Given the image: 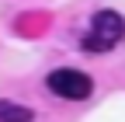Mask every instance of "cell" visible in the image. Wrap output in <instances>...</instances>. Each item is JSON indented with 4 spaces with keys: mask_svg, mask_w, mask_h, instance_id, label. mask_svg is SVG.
<instances>
[{
    "mask_svg": "<svg viewBox=\"0 0 125 122\" xmlns=\"http://www.w3.org/2000/svg\"><path fill=\"white\" fill-rule=\"evenodd\" d=\"M45 84H49L52 94L70 98V101H83V98H90V91H94V80L87 77V73H83V70H70V66L52 70Z\"/></svg>",
    "mask_w": 125,
    "mask_h": 122,
    "instance_id": "7a4b0ae2",
    "label": "cell"
},
{
    "mask_svg": "<svg viewBox=\"0 0 125 122\" xmlns=\"http://www.w3.org/2000/svg\"><path fill=\"white\" fill-rule=\"evenodd\" d=\"M0 122H31V108L14 101H0Z\"/></svg>",
    "mask_w": 125,
    "mask_h": 122,
    "instance_id": "3957f363",
    "label": "cell"
},
{
    "mask_svg": "<svg viewBox=\"0 0 125 122\" xmlns=\"http://www.w3.org/2000/svg\"><path fill=\"white\" fill-rule=\"evenodd\" d=\"M122 38H125V18L118 11H97L90 21V35L83 38V49L90 56H97V52L115 49Z\"/></svg>",
    "mask_w": 125,
    "mask_h": 122,
    "instance_id": "6da1fadb",
    "label": "cell"
}]
</instances>
